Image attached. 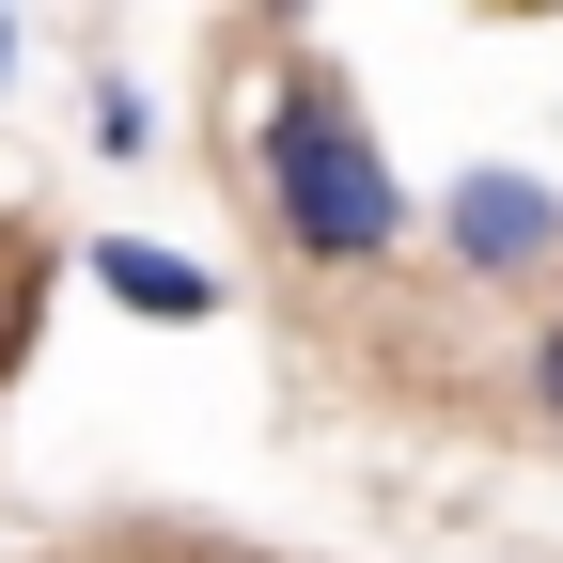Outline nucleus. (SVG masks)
I'll use <instances>...</instances> for the list:
<instances>
[{
  "mask_svg": "<svg viewBox=\"0 0 563 563\" xmlns=\"http://www.w3.org/2000/svg\"><path fill=\"white\" fill-rule=\"evenodd\" d=\"M439 266L454 282H532V266H563V188L548 173H517V157H470L454 188H439Z\"/></svg>",
  "mask_w": 563,
  "mask_h": 563,
  "instance_id": "2",
  "label": "nucleus"
},
{
  "mask_svg": "<svg viewBox=\"0 0 563 563\" xmlns=\"http://www.w3.org/2000/svg\"><path fill=\"white\" fill-rule=\"evenodd\" d=\"M32 329H47V266H16V251H0V376L32 361Z\"/></svg>",
  "mask_w": 563,
  "mask_h": 563,
  "instance_id": "4",
  "label": "nucleus"
},
{
  "mask_svg": "<svg viewBox=\"0 0 563 563\" xmlns=\"http://www.w3.org/2000/svg\"><path fill=\"white\" fill-rule=\"evenodd\" d=\"M485 16H563V0H485Z\"/></svg>",
  "mask_w": 563,
  "mask_h": 563,
  "instance_id": "8",
  "label": "nucleus"
},
{
  "mask_svg": "<svg viewBox=\"0 0 563 563\" xmlns=\"http://www.w3.org/2000/svg\"><path fill=\"white\" fill-rule=\"evenodd\" d=\"M95 157H157V110H141V79H95Z\"/></svg>",
  "mask_w": 563,
  "mask_h": 563,
  "instance_id": "5",
  "label": "nucleus"
},
{
  "mask_svg": "<svg viewBox=\"0 0 563 563\" xmlns=\"http://www.w3.org/2000/svg\"><path fill=\"white\" fill-rule=\"evenodd\" d=\"M0 95H16V0H0Z\"/></svg>",
  "mask_w": 563,
  "mask_h": 563,
  "instance_id": "7",
  "label": "nucleus"
},
{
  "mask_svg": "<svg viewBox=\"0 0 563 563\" xmlns=\"http://www.w3.org/2000/svg\"><path fill=\"white\" fill-rule=\"evenodd\" d=\"M95 298L157 313V329H220L235 282H220V266H188V251H157V235H95Z\"/></svg>",
  "mask_w": 563,
  "mask_h": 563,
  "instance_id": "3",
  "label": "nucleus"
},
{
  "mask_svg": "<svg viewBox=\"0 0 563 563\" xmlns=\"http://www.w3.org/2000/svg\"><path fill=\"white\" fill-rule=\"evenodd\" d=\"M235 16H266V32H298V16H313V0H235Z\"/></svg>",
  "mask_w": 563,
  "mask_h": 563,
  "instance_id": "6",
  "label": "nucleus"
},
{
  "mask_svg": "<svg viewBox=\"0 0 563 563\" xmlns=\"http://www.w3.org/2000/svg\"><path fill=\"white\" fill-rule=\"evenodd\" d=\"M235 157H251V203H266L282 266H313V282H376V266L422 235L391 141L361 125V95H344L329 63H266L251 110H235Z\"/></svg>",
  "mask_w": 563,
  "mask_h": 563,
  "instance_id": "1",
  "label": "nucleus"
}]
</instances>
